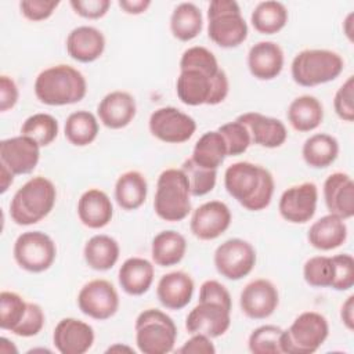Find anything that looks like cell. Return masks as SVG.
I'll return each mask as SVG.
<instances>
[{
    "label": "cell",
    "mask_w": 354,
    "mask_h": 354,
    "mask_svg": "<svg viewBox=\"0 0 354 354\" xmlns=\"http://www.w3.org/2000/svg\"><path fill=\"white\" fill-rule=\"evenodd\" d=\"M283 329L277 325H261L256 328L248 339V347L253 354H283Z\"/></svg>",
    "instance_id": "f35d334b"
},
{
    "label": "cell",
    "mask_w": 354,
    "mask_h": 354,
    "mask_svg": "<svg viewBox=\"0 0 354 354\" xmlns=\"http://www.w3.org/2000/svg\"><path fill=\"white\" fill-rule=\"evenodd\" d=\"M283 51L275 41H259L248 53V68L259 80H272L283 69Z\"/></svg>",
    "instance_id": "603a6c76"
},
{
    "label": "cell",
    "mask_w": 354,
    "mask_h": 354,
    "mask_svg": "<svg viewBox=\"0 0 354 354\" xmlns=\"http://www.w3.org/2000/svg\"><path fill=\"white\" fill-rule=\"evenodd\" d=\"M335 267V277L330 285L335 290H348L354 285V259L348 253L336 254L332 257Z\"/></svg>",
    "instance_id": "ee69618b"
},
{
    "label": "cell",
    "mask_w": 354,
    "mask_h": 354,
    "mask_svg": "<svg viewBox=\"0 0 354 354\" xmlns=\"http://www.w3.org/2000/svg\"><path fill=\"white\" fill-rule=\"evenodd\" d=\"M148 126L155 138L167 144L185 142L196 130L194 118L174 106H162L153 111L149 116Z\"/></svg>",
    "instance_id": "7c38bea8"
},
{
    "label": "cell",
    "mask_w": 354,
    "mask_h": 354,
    "mask_svg": "<svg viewBox=\"0 0 354 354\" xmlns=\"http://www.w3.org/2000/svg\"><path fill=\"white\" fill-rule=\"evenodd\" d=\"M304 281L314 288H330L335 277V267L332 257L314 256L303 266Z\"/></svg>",
    "instance_id": "b9f144b4"
},
{
    "label": "cell",
    "mask_w": 354,
    "mask_h": 354,
    "mask_svg": "<svg viewBox=\"0 0 354 354\" xmlns=\"http://www.w3.org/2000/svg\"><path fill=\"white\" fill-rule=\"evenodd\" d=\"M19 93L15 82L7 76H0V111L6 112L8 109H12L18 101Z\"/></svg>",
    "instance_id": "816d5d0a"
},
{
    "label": "cell",
    "mask_w": 354,
    "mask_h": 354,
    "mask_svg": "<svg viewBox=\"0 0 354 354\" xmlns=\"http://www.w3.org/2000/svg\"><path fill=\"white\" fill-rule=\"evenodd\" d=\"M343 58L326 48H307L297 53L290 65L295 83L303 87H314L335 80L343 72Z\"/></svg>",
    "instance_id": "8992f818"
},
{
    "label": "cell",
    "mask_w": 354,
    "mask_h": 354,
    "mask_svg": "<svg viewBox=\"0 0 354 354\" xmlns=\"http://www.w3.org/2000/svg\"><path fill=\"white\" fill-rule=\"evenodd\" d=\"M228 90V77L217 62L180 69L176 82L178 100L189 106L217 105L227 98Z\"/></svg>",
    "instance_id": "7a4b0ae2"
},
{
    "label": "cell",
    "mask_w": 354,
    "mask_h": 354,
    "mask_svg": "<svg viewBox=\"0 0 354 354\" xmlns=\"http://www.w3.org/2000/svg\"><path fill=\"white\" fill-rule=\"evenodd\" d=\"M98 120L88 111L72 112L65 122V138L75 147H86L98 136Z\"/></svg>",
    "instance_id": "8d00e7d4"
},
{
    "label": "cell",
    "mask_w": 354,
    "mask_h": 354,
    "mask_svg": "<svg viewBox=\"0 0 354 354\" xmlns=\"http://www.w3.org/2000/svg\"><path fill=\"white\" fill-rule=\"evenodd\" d=\"M333 108L342 120H354V76H348L347 80L337 88L333 98Z\"/></svg>",
    "instance_id": "f6af8a7d"
},
{
    "label": "cell",
    "mask_w": 354,
    "mask_h": 354,
    "mask_svg": "<svg viewBox=\"0 0 354 354\" xmlns=\"http://www.w3.org/2000/svg\"><path fill=\"white\" fill-rule=\"evenodd\" d=\"M227 156V145L223 136L217 130H212L203 133L195 142L191 159L202 167L217 170Z\"/></svg>",
    "instance_id": "e575fe53"
},
{
    "label": "cell",
    "mask_w": 354,
    "mask_h": 354,
    "mask_svg": "<svg viewBox=\"0 0 354 354\" xmlns=\"http://www.w3.org/2000/svg\"><path fill=\"white\" fill-rule=\"evenodd\" d=\"M307 239L318 250L336 249L347 239V225L343 218L329 213L311 224Z\"/></svg>",
    "instance_id": "83f0119b"
},
{
    "label": "cell",
    "mask_w": 354,
    "mask_h": 354,
    "mask_svg": "<svg viewBox=\"0 0 354 354\" xmlns=\"http://www.w3.org/2000/svg\"><path fill=\"white\" fill-rule=\"evenodd\" d=\"M77 216L83 225L98 230L109 224L113 216V206L109 196L98 189L90 188L77 201Z\"/></svg>",
    "instance_id": "484cf974"
},
{
    "label": "cell",
    "mask_w": 354,
    "mask_h": 354,
    "mask_svg": "<svg viewBox=\"0 0 354 354\" xmlns=\"http://www.w3.org/2000/svg\"><path fill=\"white\" fill-rule=\"evenodd\" d=\"M236 120L246 127L252 144L259 147L278 148L285 144L288 138L285 124L277 118L266 116L259 112H246L239 115Z\"/></svg>",
    "instance_id": "ffe728a7"
},
{
    "label": "cell",
    "mask_w": 354,
    "mask_h": 354,
    "mask_svg": "<svg viewBox=\"0 0 354 354\" xmlns=\"http://www.w3.org/2000/svg\"><path fill=\"white\" fill-rule=\"evenodd\" d=\"M187 252L184 235L174 230H166L155 235L151 245V256L156 266L171 267L178 264Z\"/></svg>",
    "instance_id": "1f68e13d"
},
{
    "label": "cell",
    "mask_w": 354,
    "mask_h": 354,
    "mask_svg": "<svg viewBox=\"0 0 354 354\" xmlns=\"http://www.w3.org/2000/svg\"><path fill=\"white\" fill-rule=\"evenodd\" d=\"M148 183L142 173L129 170L120 174L115 183V199L123 210H136L147 199Z\"/></svg>",
    "instance_id": "f546056e"
},
{
    "label": "cell",
    "mask_w": 354,
    "mask_h": 354,
    "mask_svg": "<svg viewBox=\"0 0 354 354\" xmlns=\"http://www.w3.org/2000/svg\"><path fill=\"white\" fill-rule=\"evenodd\" d=\"M189 196L191 191L185 173L181 169H166L156 181L153 210L165 221H181L191 212Z\"/></svg>",
    "instance_id": "5b68a950"
},
{
    "label": "cell",
    "mask_w": 354,
    "mask_h": 354,
    "mask_svg": "<svg viewBox=\"0 0 354 354\" xmlns=\"http://www.w3.org/2000/svg\"><path fill=\"white\" fill-rule=\"evenodd\" d=\"M181 170L187 176L189 191H191V195L194 196H203L209 194L216 185L217 170L202 167L196 165L191 158L184 160Z\"/></svg>",
    "instance_id": "60d3db41"
},
{
    "label": "cell",
    "mask_w": 354,
    "mask_h": 354,
    "mask_svg": "<svg viewBox=\"0 0 354 354\" xmlns=\"http://www.w3.org/2000/svg\"><path fill=\"white\" fill-rule=\"evenodd\" d=\"M153 264L142 257H129L119 268L118 279L122 290L130 296L147 293L153 282Z\"/></svg>",
    "instance_id": "4316f807"
},
{
    "label": "cell",
    "mask_w": 354,
    "mask_h": 354,
    "mask_svg": "<svg viewBox=\"0 0 354 354\" xmlns=\"http://www.w3.org/2000/svg\"><path fill=\"white\" fill-rule=\"evenodd\" d=\"M53 343L61 354H84L94 343V329L77 318H62L54 328Z\"/></svg>",
    "instance_id": "d6986e66"
},
{
    "label": "cell",
    "mask_w": 354,
    "mask_h": 354,
    "mask_svg": "<svg viewBox=\"0 0 354 354\" xmlns=\"http://www.w3.org/2000/svg\"><path fill=\"white\" fill-rule=\"evenodd\" d=\"M317 202L318 188L314 183L307 181L285 189L279 198L278 210L283 220L293 224H304L314 217Z\"/></svg>",
    "instance_id": "5bb4252c"
},
{
    "label": "cell",
    "mask_w": 354,
    "mask_h": 354,
    "mask_svg": "<svg viewBox=\"0 0 354 354\" xmlns=\"http://www.w3.org/2000/svg\"><path fill=\"white\" fill-rule=\"evenodd\" d=\"M105 50V37L94 26L82 25L72 29L66 37V51L77 62L88 64L98 59Z\"/></svg>",
    "instance_id": "cb8c5ba5"
},
{
    "label": "cell",
    "mask_w": 354,
    "mask_h": 354,
    "mask_svg": "<svg viewBox=\"0 0 354 354\" xmlns=\"http://www.w3.org/2000/svg\"><path fill=\"white\" fill-rule=\"evenodd\" d=\"M231 325V310L212 301H199L187 315L188 333H202L210 339L223 336Z\"/></svg>",
    "instance_id": "9a60e30c"
},
{
    "label": "cell",
    "mask_w": 354,
    "mask_h": 354,
    "mask_svg": "<svg viewBox=\"0 0 354 354\" xmlns=\"http://www.w3.org/2000/svg\"><path fill=\"white\" fill-rule=\"evenodd\" d=\"M286 116L295 130L301 133L313 131L324 120V106L317 97L304 94L289 104Z\"/></svg>",
    "instance_id": "f1b7e54d"
},
{
    "label": "cell",
    "mask_w": 354,
    "mask_h": 354,
    "mask_svg": "<svg viewBox=\"0 0 354 354\" xmlns=\"http://www.w3.org/2000/svg\"><path fill=\"white\" fill-rule=\"evenodd\" d=\"M217 131L223 136V138L225 141L228 156H238V155L246 152V149L252 144L250 136H249L246 127L236 119L234 122L221 124Z\"/></svg>",
    "instance_id": "7bdbcfd3"
},
{
    "label": "cell",
    "mask_w": 354,
    "mask_h": 354,
    "mask_svg": "<svg viewBox=\"0 0 354 354\" xmlns=\"http://www.w3.org/2000/svg\"><path fill=\"white\" fill-rule=\"evenodd\" d=\"M14 259L28 272H43L48 270L57 256L54 241L41 231L22 232L14 242Z\"/></svg>",
    "instance_id": "30bf717a"
},
{
    "label": "cell",
    "mask_w": 354,
    "mask_h": 354,
    "mask_svg": "<svg viewBox=\"0 0 354 354\" xmlns=\"http://www.w3.org/2000/svg\"><path fill=\"white\" fill-rule=\"evenodd\" d=\"M33 88L41 104L61 106L82 101L87 93V82L76 68L59 64L41 71Z\"/></svg>",
    "instance_id": "3957f363"
},
{
    "label": "cell",
    "mask_w": 354,
    "mask_h": 354,
    "mask_svg": "<svg viewBox=\"0 0 354 354\" xmlns=\"http://www.w3.org/2000/svg\"><path fill=\"white\" fill-rule=\"evenodd\" d=\"M209 39L223 47L234 48L248 37V24L234 0H212L207 7Z\"/></svg>",
    "instance_id": "52a82bcc"
},
{
    "label": "cell",
    "mask_w": 354,
    "mask_h": 354,
    "mask_svg": "<svg viewBox=\"0 0 354 354\" xmlns=\"http://www.w3.org/2000/svg\"><path fill=\"white\" fill-rule=\"evenodd\" d=\"M213 260L221 277L239 281L252 272L256 264V250L248 241L231 238L217 246Z\"/></svg>",
    "instance_id": "8fae6325"
},
{
    "label": "cell",
    "mask_w": 354,
    "mask_h": 354,
    "mask_svg": "<svg viewBox=\"0 0 354 354\" xmlns=\"http://www.w3.org/2000/svg\"><path fill=\"white\" fill-rule=\"evenodd\" d=\"M340 318L348 330L354 329V295H350L342 304Z\"/></svg>",
    "instance_id": "db71d44e"
},
{
    "label": "cell",
    "mask_w": 354,
    "mask_h": 354,
    "mask_svg": "<svg viewBox=\"0 0 354 354\" xmlns=\"http://www.w3.org/2000/svg\"><path fill=\"white\" fill-rule=\"evenodd\" d=\"M57 189L43 176L29 178L17 189L10 202V216L18 225H32L50 214L55 205Z\"/></svg>",
    "instance_id": "277c9868"
},
{
    "label": "cell",
    "mask_w": 354,
    "mask_h": 354,
    "mask_svg": "<svg viewBox=\"0 0 354 354\" xmlns=\"http://www.w3.org/2000/svg\"><path fill=\"white\" fill-rule=\"evenodd\" d=\"M58 122L50 113H33L21 126V134L32 138L40 147L50 145L58 136Z\"/></svg>",
    "instance_id": "74e56055"
},
{
    "label": "cell",
    "mask_w": 354,
    "mask_h": 354,
    "mask_svg": "<svg viewBox=\"0 0 354 354\" xmlns=\"http://www.w3.org/2000/svg\"><path fill=\"white\" fill-rule=\"evenodd\" d=\"M231 210L221 201H209L192 213L189 228L201 241H212L224 234L231 224Z\"/></svg>",
    "instance_id": "2e32d148"
},
{
    "label": "cell",
    "mask_w": 354,
    "mask_h": 354,
    "mask_svg": "<svg viewBox=\"0 0 354 354\" xmlns=\"http://www.w3.org/2000/svg\"><path fill=\"white\" fill-rule=\"evenodd\" d=\"M120 350H122V351H127V353H134L131 347L120 346V344H113V346H111V347L106 350V353H113V351H120Z\"/></svg>",
    "instance_id": "6f0895ef"
},
{
    "label": "cell",
    "mask_w": 354,
    "mask_h": 354,
    "mask_svg": "<svg viewBox=\"0 0 354 354\" xmlns=\"http://www.w3.org/2000/svg\"><path fill=\"white\" fill-rule=\"evenodd\" d=\"M288 10L281 1H261L250 15L253 28L263 35H274L282 30L288 22Z\"/></svg>",
    "instance_id": "d590c367"
},
{
    "label": "cell",
    "mask_w": 354,
    "mask_h": 354,
    "mask_svg": "<svg viewBox=\"0 0 354 354\" xmlns=\"http://www.w3.org/2000/svg\"><path fill=\"white\" fill-rule=\"evenodd\" d=\"M79 310L98 321H105L119 310V295L106 279H93L83 285L77 295Z\"/></svg>",
    "instance_id": "4fadbf2b"
},
{
    "label": "cell",
    "mask_w": 354,
    "mask_h": 354,
    "mask_svg": "<svg viewBox=\"0 0 354 354\" xmlns=\"http://www.w3.org/2000/svg\"><path fill=\"white\" fill-rule=\"evenodd\" d=\"M44 326V313L36 303H28L26 314L19 325L12 330L14 335L21 337L36 336Z\"/></svg>",
    "instance_id": "bcb514c9"
},
{
    "label": "cell",
    "mask_w": 354,
    "mask_h": 354,
    "mask_svg": "<svg viewBox=\"0 0 354 354\" xmlns=\"http://www.w3.org/2000/svg\"><path fill=\"white\" fill-rule=\"evenodd\" d=\"M120 248L116 239L109 235L98 234L91 236L83 249V257L87 266L95 271L111 270L119 260Z\"/></svg>",
    "instance_id": "4dcf8cb0"
},
{
    "label": "cell",
    "mask_w": 354,
    "mask_h": 354,
    "mask_svg": "<svg viewBox=\"0 0 354 354\" xmlns=\"http://www.w3.org/2000/svg\"><path fill=\"white\" fill-rule=\"evenodd\" d=\"M28 303L15 292L0 293V328L12 332L26 314Z\"/></svg>",
    "instance_id": "ab89813d"
},
{
    "label": "cell",
    "mask_w": 354,
    "mask_h": 354,
    "mask_svg": "<svg viewBox=\"0 0 354 354\" xmlns=\"http://www.w3.org/2000/svg\"><path fill=\"white\" fill-rule=\"evenodd\" d=\"M353 18H354V14L350 12L343 22V30L350 41H353Z\"/></svg>",
    "instance_id": "9f6ffc18"
},
{
    "label": "cell",
    "mask_w": 354,
    "mask_h": 354,
    "mask_svg": "<svg viewBox=\"0 0 354 354\" xmlns=\"http://www.w3.org/2000/svg\"><path fill=\"white\" fill-rule=\"evenodd\" d=\"M203 28L202 11L194 3H180L170 15V30L180 41L195 39Z\"/></svg>",
    "instance_id": "836d02e7"
},
{
    "label": "cell",
    "mask_w": 354,
    "mask_h": 354,
    "mask_svg": "<svg viewBox=\"0 0 354 354\" xmlns=\"http://www.w3.org/2000/svg\"><path fill=\"white\" fill-rule=\"evenodd\" d=\"M324 201L330 214L343 220L354 216V183L347 173L336 171L324 183Z\"/></svg>",
    "instance_id": "44dd1931"
},
{
    "label": "cell",
    "mask_w": 354,
    "mask_h": 354,
    "mask_svg": "<svg viewBox=\"0 0 354 354\" xmlns=\"http://www.w3.org/2000/svg\"><path fill=\"white\" fill-rule=\"evenodd\" d=\"M224 187L246 210L259 212L271 203L275 181L266 167L242 160L225 169Z\"/></svg>",
    "instance_id": "6da1fadb"
},
{
    "label": "cell",
    "mask_w": 354,
    "mask_h": 354,
    "mask_svg": "<svg viewBox=\"0 0 354 354\" xmlns=\"http://www.w3.org/2000/svg\"><path fill=\"white\" fill-rule=\"evenodd\" d=\"M134 329L136 344L144 354H166L174 347L177 326L166 313L158 308H147L140 313Z\"/></svg>",
    "instance_id": "ba28073f"
},
{
    "label": "cell",
    "mask_w": 354,
    "mask_h": 354,
    "mask_svg": "<svg viewBox=\"0 0 354 354\" xmlns=\"http://www.w3.org/2000/svg\"><path fill=\"white\" fill-rule=\"evenodd\" d=\"M137 112L134 97L122 90L108 93L97 106L100 122L108 129H123L131 123Z\"/></svg>",
    "instance_id": "7402d4cb"
},
{
    "label": "cell",
    "mask_w": 354,
    "mask_h": 354,
    "mask_svg": "<svg viewBox=\"0 0 354 354\" xmlns=\"http://www.w3.org/2000/svg\"><path fill=\"white\" fill-rule=\"evenodd\" d=\"M14 173L3 163H0V192L4 194L14 181Z\"/></svg>",
    "instance_id": "11a10c76"
},
{
    "label": "cell",
    "mask_w": 354,
    "mask_h": 354,
    "mask_svg": "<svg viewBox=\"0 0 354 354\" xmlns=\"http://www.w3.org/2000/svg\"><path fill=\"white\" fill-rule=\"evenodd\" d=\"M194 281L184 271H171L160 277L156 296L160 304L169 310H181L192 299Z\"/></svg>",
    "instance_id": "d4e9b609"
},
{
    "label": "cell",
    "mask_w": 354,
    "mask_h": 354,
    "mask_svg": "<svg viewBox=\"0 0 354 354\" xmlns=\"http://www.w3.org/2000/svg\"><path fill=\"white\" fill-rule=\"evenodd\" d=\"M328 335L326 318L317 311H304L283 330L282 351L283 354H313L324 344Z\"/></svg>",
    "instance_id": "9c48e42d"
},
{
    "label": "cell",
    "mask_w": 354,
    "mask_h": 354,
    "mask_svg": "<svg viewBox=\"0 0 354 354\" xmlns=\"http://www.w3.org/2000/svg\"><path fill=\"white\" fill-rule=\"evenodd\" d=\"M279 304L275 285L264 278L249 282L241 292L239 306L242 313L252 319H266L274 314Z\"/></svg>",
    "instance_id": "e0dca14e"
},
{
    "label": "cell",
    "mask_w": 354,
    "mask_h": 354,
    "mask_svg": "<svg viewBox=\"0 0 354 354\" xmlns=\"http://www.w3.org/2000/svg\"><path fill=\"white\" fill-rule=\"evenodd\" d=\"M69 4L77 15L87 19L102 18L111 7L109 0H71Z\"/></svg>",
    "instance_id": "681fc988"
},
{
    "label": "cell",
    "mask_w": 354,
    "mask_h": 354,
    "mask_svg": "<svg viewBox=\"0 0 354 354\" xmlns=\"http://www.w3.org/2000/svg\"><path fill=\"white\" fill-rule=\"evenodd\" d=\"M59 6L58 0H22L19 1V10L22 15L33 22L44 21L53 15Z\"/></svg>",
    "instance_id": "7dc6e473"
},
{
    "label": "cell",
    "mask_w": 354,
    "mask_h": 354,
    "mask_svg": "<svg viewBox=\"0 0 354 354\" xmlns=\"http://www.w3.org/2000/svg\"><path fill=\"white\" fill-rule=\"evenodd\" d=\"M40 145L26 136H17L1 140L0 163L6 165L15 176L29 174L40 159Z\"/></svg>",
    "instance_id": "ac0fdd59"
},
{
    "label": "cell",
    "mask_w": 354,
    "mask_h": 354,
    "mask_svg": "<svg viewBox=\"0 0 354 354\" xmlns=\"http://www.w3.org/2000/svg\"><path fill=\"white\" fill-rule=\"evenodd\" d=\"M301 155L310 167L324 169L336 160L339 155V142L330 134L317 133L304 141Z\"/></svg>",
    "instance_id": "d6a6232c"
},
{
    "label": "cell",
    "mask_w": 354,
    "mask_h": 354,
    "mask_svg": "<svg viewBox=\"0 0 354 354\" xmlns=\"http://www.w3.org/2000/svg\"><path fill=\"white\" fill-rule=\"evenodd\" d=\"M118 4L126 14L138 15L149 8L151 0H119Z\"/></svg>",
    "instance_id": "f5cc1de1"
},
{
    "label": "cell",
    "mask_w": 354,
    "mask_h": 354,
    "mask_svg": "<svg viewBox=\"0 0 354 354\" xmlns=\"http://www.w3.org/2000/svg\"><path fill=\"white\" fill-rule=\"evenodd\" d=\"M177 351L180 354H214L216 347L209 336L194 333Z\"/></svg>",
    "instance_id": "f907efd6"
},
{
    "label": "cell",
    "mask_w": 354,
    "mask_h": 354,
    "mask_svg": "<svg viewBox=\"0 0 354 354\" xmlns=\"http://www.w3.org/2000/svg\"><path fill=\"white\" fill-rule=\"evenodd\" d=\"M199 301H212L224 306L225 308H232V300L228 289L216 279H207L201 285Z\"/></svg>",
    "instance_id": "c3c4849f"
}]
</instances>
